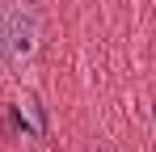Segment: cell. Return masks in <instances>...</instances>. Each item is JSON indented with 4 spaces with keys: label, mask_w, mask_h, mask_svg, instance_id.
<instances>
[{
    "label": "cell",
    "mask_w": 156,
    "mask_h": 152,
    "mask_svg": "<svg viewBox=\"0 0 156 152\" xmlns=\"http://www.w3.org/2000/svg\"><path fill=\"white\" fill-rule=\"evenodd\" d=\"M47 55V21L38 0H0V59L13 72L38 68Z\"/></svg>",
    "instance_id": "6da1fadb"
}]
</instances>
